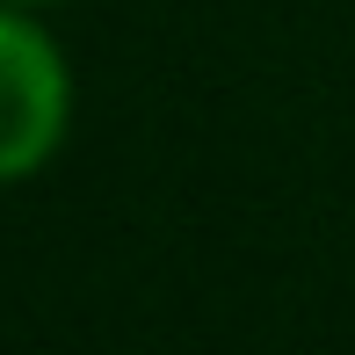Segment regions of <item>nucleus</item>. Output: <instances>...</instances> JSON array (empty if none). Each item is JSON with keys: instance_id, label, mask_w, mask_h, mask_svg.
Listing matches in <instances>:
<instances>
[{"instance_id": "obj_1", "label": "nucleus", "mask_w": 355, "mask_h": 355, "mask_svg": "<svg viewBox=\"0 0 355 355\" xmlns=\"http://www.w3.org/2000/svg\"><path fill=\"white\" fill-rule=\"evenodd\" d=\"M73 131V66L37 8L0 0V189L51 167Z\"/></svg>"}, {"instance_id": "obj_2", "label": "nucleus", "mask_w": 355, "mask_h": 355, "mask_svg": "<svg viewBox=\"0 0 355 355\" xmlns=\"http://www.w3.org/2000/svg\"><path fill=\"white\" fill-rule=\"evenodd\" d=\"M8 8H58V0H8Z\"/></svg>"}]
</instances>
